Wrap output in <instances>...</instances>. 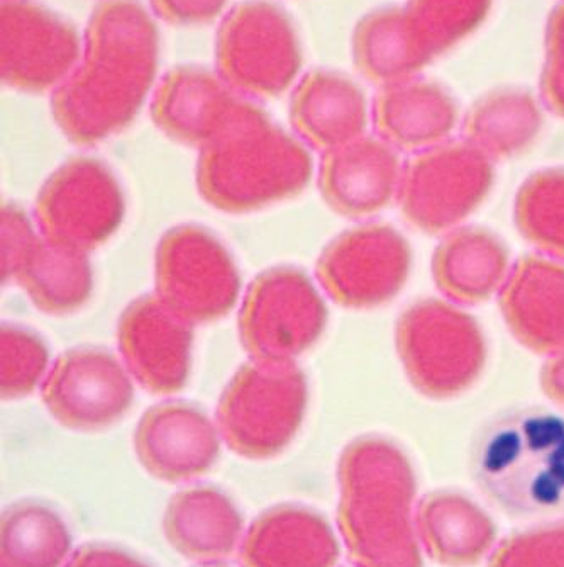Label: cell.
Here are the masks:
<instances>
[{"mask_svg": "<svg viewBox=\"0 0 564 567\" xmlns=\"http://www.w3.org/2000/svg\"><path fill=\"white\" fill-rule=\"evenodd\" d=\"M158 59V30L138 0L101 2L79 65L51 97L63 135L87 146L123 132L155 84Z\"/></svg>", "mask_w": 564, "mask_h": 567, "instance_id": "6da1fadb", "label": "cell"}, {"mask_svg": "<svg viewBox=\"0 0 564 567\" xmlns=\"http://www.w3.org/2000/svg\"><path fill=\"white\" fill-rule=\"evenodd\" d=\"M337 524L356 567H422L417 480L409 455L384 435L359 436L337 467Z\"/></svg>", "mask_w": 564, "mask_h": 567, "instance_id": "7a4b0ae2", "label": "cell"}, {"mask_svg": "<svg viewBox=\"0 0 564 567\" xmlns=\"http://www.w3.org/2000/svg\"><path fill=\"white\" fill-rule=\"evenodd\" d=\"M480 492L512 517L564 512V416L544 408L509 411L481 426L470 449Z\"/></svg>", "mask_w": 564, "mask_h": 567, "instance_id": "3957f363", "label": "cell"}, {"mask_svg": "<svg viewBox=\"0 0 564 567\" xmlns=\"http://www.w3.org/2000/svg\"><path fill=\"white\" fill-rule=\"evenodd\" d=\"M312 171L304 143L260 110L200 150L197 187L219 212L243 215L297 196Z\"/></svg>", "mask_w": 564, "mask_h": 567, "instance_id": "277c9868", "label": "cell"}, {"mask_svg": "<svg viewBox=\"0 0 564 567\" xmlns=\"http://www.w3.org/2000/svg\"><path fill=\"white\" fill-rule=\"evenodd\" d=\"M493 0H407L369 12L353 34V59L365 79L387 87L414 79L432 60L470 37Z\"/></svg>", "mask_w": 564, "mask_h": 567, "instance_id": "5b68a950", "label": "cell"}, {"mask_svg": "<svg viewBox=\"0 0 564 567\" xmlns=\"http://www.w3.org/2000/svg\"><path fill=\"white\" fill-rule=\"evenodd\" d=\"M395 346L414 390L436 401L471 390L489 357L480 323L446 298H422L407 306L395 327Z\"/></svg>", "mask_w": 564, "mask_h": 567, "instance_id": "8992f818", "label": "cell"}, {"mask_svg": "<svg viewBox=\"0 0 564 567\" xmlns=\"http://www.w3.org/2000/svg\"><path fill=\"white\" fill-rule=\"evenodd\" d=\"M307 401V378L295 362L251 359L222 391L219 432L241 457H276L297 435Z\"/></svg>", "mask_w": 564, "mask_h": 567, "instance_id": "52a82bcc", "label": "cell"}, {"mask_svg": "<svg viewBox=\"0 0 564 567\" xmlns=\"http://www.w3.org/2000/svg\"><path fill=\"white\" fill-rule=\"evenodd\" d=\"M495 162L467 140L445 142L404 164L397 203L401 216L422 234L460 228L495 184Z\"/></svg>", "mask_w": 564, "mask_h": 567, "instance_id": "ba28073f", "label": "cell"}, {"mask_svg": "<svg viewBox=\"0 0 564 567\" xmlns=\"http://www.w3.org/2000/svg\"><path fill=\"white\" fill-rule=\"evenodd\" d=\"M219 75L239 94L279 97L302 69V47L292 19L270 0L232 8L216 38Z\"/></svg>", "mask_w": 564, "mask_h": 567, "instance_id": "9c48e42d", "label": "cell"}, {"mask_svg": "<svg viewBox=\"0 0 564 567\" xmlns=\"http://www.w3.org/2000/svg\"><path fill=\"white\" fill-rule=\"evenodd\" d=\"M327 308L307 274L276 267L251 284L239 311V339L251 359L295 362L326 330Z\"/></svg>", "mask_w": 564, "mask_h": 567, "instance_id": "30bf717a", "label": "cell"}, {"mask_svg": "<svg viewBox=\"0 0 564 567\" xmlns=\"http://www.w3.org/2000/svg\"><path fill=\"white\" fill-rule=\"evenodd\" d=\"M156 295L192 324L213 323L241 291L238 266L218 237L196 225L171 228L156 248Z\"/></svg>", "mask_w": 564, "mask_h": 567, "instance_id": "8fae6325", "label": "cell"}, {"mask_svg": "<svg viewBox=\"0 0 564 567\" xmlns=\"http://www.w3.org/2000/svg\"><path fill=\"white\" fill-rule=\"evenodd\" d=\"M126 200L116 175L97 158L76 157L53 172L38 194V228L46 240L88 251L109 240Z\"/></svg>", "mask_w": 564, "mask_h": 567, "instance_id": "7c38bea8", "label": "cell"}, {"mask_svg": "<svg viewBox=\"0 0 564 567\" xmlns=\"http://www.w3.org/2000/svg\"><path fill=\"white\" fill-rule=\"evenodd\" d=\"M412 270V248L395 226L368 223L334 238L317 262L322 289L343 308L375 309L394 301Z\"/></svg>", "mask_w": 564, "mask_h": 567, "instance_id": "4fadbf2b", "label": "cell"}, {"mask_svg": "<svg viewBox=\"0 0 564 567\" xmlns=\"http://www.w3.org/2000/svg\"><path fill=\"white\" fill-rule=\"evenodd\" d=\"M84 44L70 22L33 0L0 8V75L15 91L56 89L79 65Z\"/></svg>", "mask_w": 564, "mask_h": 567, "instance_id": "5bb4252c", "label": "cell"}, {"mask_svg": "<svg viewBox=\"0 0 564 567\" xmlns=\"http://www.w3.org/2000/svg\"><path fill=\"white\" fill-rule=\"evenodd\" d=\"M134 400L126 369L107 350L84 347L63 353L43 382V401L66 429L98 432L119 422Z\"/></svg>", "mask_w": 564, "mask_h": 567, "instance_id": "9a60e30c", "label": "cell"}, {"mask_svg": "<svg viewBox=\"0 0 564 567\" xmlns=\"http://www.w3.org/2000/svg\"><path fill=\"white\" fill-rule=\"evenodd\" d=\"M196 324L171 309L158 295L130 302L119 318L117 339L127 371L148 393H178L192 364Z\"/></svg>", "mask_w": 564, "mask_h": 567, "instance_id": "2e32d148", "label": "cell"}, {"mask_svg": "<svg viewBox=\"0 0 564 567\" xmlns=\"http://www.w3.org/2000/svg\"><path fill=\"white\" fill-rule=\"evenodd\" d=\"M260 110L219 73L178 66L159 82L152 116L168 138L202 150Z\"/></svg>", "mask_w": 564, "mask_h": 567, "instance_id": "e0dca14e", "label": "cell"}, {"mask_svg": "<svg viewBox=\"0 0 564 567\" xmlns=\"http://www.w3.org/2000/svg\"><path fill=\"white\" fill-rule=\"evenodd\" d=\"M134 449L153 477L185 483L216 464L221 432L200 408L171 401L146 411L134 432Z\"/></svg>", "mask_w": 564, "mask_h": 567, "instance_id": "ac0fdd59", "label": "cell"}, {"mask_svg": "<svg viewBox=\"0 0 564 567\" xmlns=\"http://www.w3.org/2000/svg\"><path fill=\"white\" fill-rule=\"evenodd\" d=\"M401 164L398 150L380 136H365L324 152L318 168L322 199L336 215L369 218L398 196Z\"/></svg>", "mask_w": 564, "mask_h": 567, "instance_id": "d6986e66", "label": "cell"}, {"mask_svg": "<svg viewBox=\"0 0 564 567\" xmlns=\"http://www.w3.org/2000/svg\"><path fill=\"white\" fill-rule=\"evenodd\" d=\"M499 305L522 347L543 355L564 349V260L532 254L512 264Z\"/></svg>", "mask_w": 564, "mask_h": 567, "instance_id": "ffe728a7", "label": "cell"}, {"mask_svg": "<svg viewBox=\"0 0 564 567\" xmlns=\"http://www.w3.org/2000/svg\"><path fill=\"white\" fill-rule=\"evenodd\" d=\"M340 546L314 509L282 505L261 513L239 549L241 567H334Z\"/></svg>", "mask_w": 564, "mask_h": 567, "instance_id": "44dd1931", "label": "cell"}, {"mask_svg": "<svg viewBox=\"0 0 564 567\" xmlns=\"http://www.w3.org/2000/svg\"><path fill=\"white\" fill-rule=\"evenodd\" d=\"M372 114L378 136L410 153L448 142L460 120L458 104L442 85L416 76L380 87Z\"/></svg>", "mask_w": 564, "mask_h": 567, "instance_id": "7402d4cb", "label": "cell"}, {"mask_svg": "<svg viewBox=\"0 0 564 567\" xmlns=\"http://www.w3.org/2000/svg\"><path fill=\"white\" fill-rule=\"evenodd\" d=\"M290 121L307 145L330 152L365 135L368 102L343 73L312 70L293 91Z\"/></svg>", "mask_w": 564, "mask_h": 567, "instance_id": "603a6c76", "label": "cell"}, {"mask_svg": "<svg viewBox=\"0 0 564 567\" xmlns=\"http://www.w3.org/2000/svg\"><path fill=\"white\" fill-rule=\"evenodd\" d=\"M510 269L509 248L499 235L481 226L452 229L432 257L436 286L460 306L481 305L499 295Z\"/></svg>", "mask_w": 564, "mask_h": 567, "instance_id": "cb8c5ba5", "label": "cell"}, {"mask_svg": "<svg viewBox=\"0 0 564 567\" xmlns=\"http://www.w3.org/2000/svg\"><path fill=\"white\" fill-rule=\"evenodd\" d=\"M168 543L188 559L216 563L238 549L243 517L218 487L196 486L178 492L165 509Z\"/></svg>", "mask_w": 564, "mask_h": 567, "instance_id": "d4e9b609", "label": "cell"}, {"mask_svg": "<svg viewBox=\"0 0 564 567\" xmlns=\"http://www.w3.org/2000/svg\"><path fill=\"white\" fill-rule=\"evenodd\" d=\"M416 518L420 546L445 566H474L495 544L497 527L489 513L460 492L439 489L424 496Z\"/></svg>", "mask_w": 564, "mask_h": 567, "instance_id": "484cf974", "label": "cell"}, {"mask_svg": "<svg viewBox=\"0 0 564 567\" xmlns=\"http://www.w3.org/2000/svg\"><path fill=\"white\" fill-rule=\"evenodd\" d=\"M14 282L43 313L62 317L88 301L94 272L87 251L53 244L41 235L19 264Z\"/></svg>", "mask_w": 564, "mask_h": 567, "instance_id": "4316f807", "label": "cell"}, {"mask_svg": "<svg viewBox=\"0 0 564 567\" xmlns=\"http://www.w3.org/2000/svg\"><path fill=\"white\" fill-rule=\"evenodd\" d=\"M543 123V111L534 95L521 89H503L474 102L464 117V140L493 162L509 161L534 145Z\"/></svg>", "mask_w": 564, "mask_h": 567, "instance_id": "83f0119b", "label": "cell"}, {"mask_svg": "<svg viewBox=\"0 0 564 567\" xmlns=\"http://www.w3.org/2000/svg\"><path fill=\"white\" fill-rule=\"evenodd\" d=\"M72 535L60 513L38 502L9 506L2 515V567H62Z\"/></svg>", "mask_w": 564, "mask_h": 567, "instance_id": "f1b7e54d", "label": "cell"}, {"mask_svg": "<svg viewBox=\"0 0 564 567\" xmlns=\"http://www.w3.org/2000/svg\"><path fill=\"white\" fill-rule=\"evenodd\" d=\"M519 234L540 254L564 260V168H543L525 178L515 197Z\"/></svg>", "mask_w": 564, "mask_h": 567, "instance_id": "f546056e", "label": "cell"}, {"mask_svg": "<svg viewBox=\"0 0 564 567\" xmlns=\"http://www.w3.org/2000/svg\"><path fill=\"white\" fill-rule=\"evenodd\" d=\"M0 390L4 400H19L36 390L46 374L50 350L40 334L18 324H2Z\"/></svg>", "mask_w": 564, "mask_h": 567, "instance_id": "4dcf8cb0", "label": "cell"}, {"mask_svg": "<svg viewBox=\"0 0 564 567\" xmlns=\"http://www.w3.org/2000/svg\"><path fill=\"white\" fill-rule=\"evenodd\" d=\"M490 567H564V522L506 538L493 553Z\"/></svg>", "mask_w": 564, "mask_h": 567, "instance_id": "1f68e13d", "label": "cell"}, {"mask_svg": "<svg viewBox=\"0 0 564 567\" xmlns=\"http://www.w3.org/2000/svg\"><path fill=\"white\" fill-rule=\"evenodd\" d=\"M541 94L544 104L564 120V2L554 9L547 21Z\"/></svg>", "mask_w": 564, "mask_h": 567, "instance_id": "d6a6232c", "label": "cell"}, {"mask_svg": "<svg viewBox=\"0 0 564 567\" xmlns=\"http://www.w3.org/2000/svg\"><path fill=\"white\" fill-rule=\"evenodd\" d=\"M36 238L24 209L6 204L2 208V282H14L15 270Z\"/></svg>", "mask_w": 564, "mask_h": 567, "instance_id": "836d02e7", "label": "cell"}, {"mask_svg": "<svg viewBox=\"0 0 564 567\" xmlns=\"http://www.w3.org/2000/svg\"><path fill=\"white\" fill-rule=\"evenodd\" d=\"M153 11L168 24L180 28L206 25L218 19L228 0H149Z\"/></svg>", "mask_w": 564, "mask_h": 567, "instance_id": "e575fe53", "label": "cell"}, {"mask_svg": "<svg viewBox=\"0 0 564 567\" xmlns=\"http://www.w3.org/2000/svg\"><path fill=\"white\" fill-rule=\"evenodd\" d=\"M65 567H152L138 557L109 544L80 547Z\"/></svg>", "mask_w": 564, "mask_h": 567, "instance_id": "d590c367", "label": "cell"}, {"mask_svg": "<svg viewBox=\"0 0 564 567\" xmlns=\"http://www.w3.org/2000/svg\"><path fill=\"white\" fill-rule=\"evenodd\" d=\"M541 388L553 403L564 408V349L551 353L541 371Z\"/></svg>", "mask_w": 564, "mask_h": 567, "instance_id": "8d00e7d4", "label": "cell"}, {"mask_svg": "<svg viewBox=\"0 0 564 567\" xmlns=\"http://www.w3.org/2000/svg\"><path fill=\"white\" fill-rule=\"evenodd\" d=\"M202 567H228V566H221V564H207V566Z\"/></svg>", "mask_w": 564, "mask_h": 567, "instance_id": "74e56055", "label": "cell"}]
</instances>
